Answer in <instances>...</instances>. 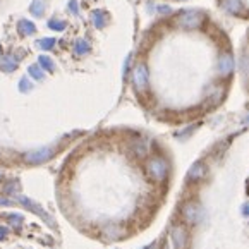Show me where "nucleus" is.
I'll return each instance as SVG.
<instances>
[{
  "label": "nucleus",
  "mask_w": 249,
  "mask_h": 249,
  "mask_svg": "<svg viewBox=\"0 0 249 249\" xmlns=\"http://www.w3.org/2000/svg\"><path fill=\"white\" fill-rule=\"evenodd\" d=\"M144 170H146V176L153 182H163L169 177V161L165 160L163 157L153 155L144 163Z\"/></svg>",
  "instance_id": "f257e3e1"
},
{
  "label": "nucleus",
  "mask_w": 249,
  "mask_h": 249,
  "mask_svg": "<svg viewBox=\"0 0 249 249\" xmlns=\"http://www.w3.org/2000/svg\"><path fill=\"white\" fill-rule=\"evenodd\" d=\"M180 218H182V224H186L187 227H195L203 220V206L199 205L195 199H187L180 205Z\"/></svg>",
  "instance_id": "f03ea898"
},
{
  "label": "nucleus",
  "mask_w": 249,
  "mask_h": 249,
  "mask_svg": "<svg viewBox=\"0 0 249 249\" xmlns=\"http://www.w3.org/2000/svg\"><path fill=\"white\" fill-rule=\"evenodd\" d=\"M170 242L174 249H187L189 248V231L187 225L182 222H177L170 229Z\"/></svg>",
  "instance_id": "7ed1b4c3"
},
{
  "label": "nucleus",
  "mask_w": 249,
  "mask_h": 249,
  "mask_svg": "<svg viewBox=\"0 0 249 249\" xmlns=\"http://www.w3.org/2000/svg\"><path fill=\"white\" fill-rule=\"evenodd\" d=\"M205 16L199 11H187V12H180L179 18H177V22H179L182 28H187V30H193V28H198L203 22Z\"/></svg>",
  "instance_id": "20e7f679"
},
{
  "label": "nucleus",
  "mask_w": 249,
  "mask_h": 249,
  "mask_svg": "<svg viewBox=\"0 0 249 249\" xmlns=\"http://www.w3.org/2000/svg\"><path fill=\"white\" fill-rule=\"evenodd\" d=\"M53 153L55 151L52 150V148H40V150L24 153L22 155V160L30 165H38V163H43V161L50 160V158L53 157Z\"/></svg>",
  "instance_id": "39448f33"
},
{
  "label": "nucleus",
  "mask_w": 249,
  "mask_h": 249,
  "mask_svg": "<svg viewBox=\"0 0 249 249\" xmlns=\"http://www.w3.org/2000/svg\"><path fill=\"white\" fill-rule=\"evenodd\" d=\"M132 85H134L136 91L143 93L148 88V69L144 64H138L132 69Z\"/></svg>",
  "instance_id": "423d86ee"
},
{
  "label": "nucleus",
  "mask_w": 249,
  "mask_h": 249,
  "mask_svg": "<svg viewBox=\"0 0 249 249\" xmlns=\"http://www.w3.org/2000/svg\"><path fill=\"white\" fill-rule=\"evenodd\" d=\"M218 72L224 77H229L234 72V59L231 53H224L218 60Z\"/></svg>",
  "instance_id": "0eeeda50"
},
{
  "label": "nucleus",
  "mask_w": 249,
  "mask_h": 249,
  "mask_svg": "<svg viewBox=\"0 0 249 249\" xmlns=\"http://www.w3.org/2000/svg\"><path fill=\"white\" fill-rule=\"evenodd\" d=\"M18 198H19V203H21V205L24 206V208L31 210V212H33V213H36V215H40L43 220H47V222H50V224H53V222H52V220H50V216H48L47 213L43 212V208H41L40 205H36V203H33L30 198H26V196H18Z\"/></svg>",
  "instance_id": "6e6552de"
},
{
  "label": "nucleus",
  "mask_w": 249,
  "mask_h": 249,
  "mask_svg": "<svg viewBox=\"0 0 249 249\" xmlns=\"http://www.w3.org/2000/svg\"><path fill=\"white\" fill-rule=\"evenodd\" d=\"M206 174V167L203 161H196V163L191 165L189 172H187V180L189 182H198V180H201L203 177H205Z\"/></svg>",
  "instance_id": "1a4fd4ad"
},
{
  "label": "nucleus",
  "mask_w": 249,
  "mask_h": 249,
  "mask_svg": "<svg viewBox=\"0 0 249 249\" xmlns=\"http://www.w3.org/2000/svg\"><path fill=\"white\" fill-rule=\"evenodd\" d=\"M18 67V59L14 55H0V71L11 72Z\"/></svg>",
  "instance_id": "9d476101"
},
{
  "label": "nucleus",
  "mask_w": 249,
  "mask_h": 249,
  "mask_svg": "<svg viewBox=\"0 0 249 249\" xmlns=\"http://www.w3.org/2000/svg\"><path fill=\"white\" fill-rule=\"evenodd\" d=\"M103 235H105L108 241H117V239H121L122 231L119 225H107V227L103 229Z\"/></svg>",
  "instance_id": "9b49d317"
},
{
  "label": "nucleus",
  "mask_w": 249,
  "mask_h": 249,
  "mask_svg": "<svg viewBox=\"0 0 249 249\" xmlns=\"http://www.w3.org/2000/svg\"><path fill=\"white\" fill-rule=\"evenodd\" d=\"M18 31H19V35H22V36H30V35L36 33V26L31 24L30 21H24L18 26Z\"/></svg>",
  "instance_id": "f8f14e48"
},
{
  "label": "nucleus",
  "mask_w": 249,
  "mask_h": 249,
  "mask_svg": "<svg viewBox=\"0 0 249 249\" xmlns=\"http://www.w3.org/2000/svg\"><path fill=\"white\" fill-rule=\"evenodd\" d=\"M132 151H134V155L136 157H140V158H143V157H146V153H148V144L144 143V141H136L134 144H132Z\"/></svg>",
  "instance_id": "ddd939ff"
},
{
  "label": "nucleus",
  "mask_w": 249,
  "mask_h": 249,
  "mask_svg": "<svg viewBox=\"0 0 249 249\" xmlns=\"http://www.w3.org/2000/svg\"><path fill=\"white\" fill-rule=\"evenodd\" d=\"M224 7L227 9L232 14H237V12L242 11V4L241 0H224Z\"/></svg>",
  "instance_id": "4468645a"
},
{
  "label": "nucleus",
  "mask_w": 249,
  "mask_h": 249,
  "mask_svg": "<svg viewBox=\"0 0 249 249\" xmlns=\"http://www.w3.org/2000/svg\"><path fill=\"white\" fill-rule=\"evenodd\" d=\"M91 19H93V24H95L96 28H102V26H105V22H107V16L103 14L102 11H95V12H93Z\"/></svg>",
  "instance_id": "2eb2a0df"
},
{
  "label": "nucleus",
  "mask_w": 249,
  "mask_h": 249,
  "mask_svg": "<svg viewBox=\"0 0 249 249\" xmlns=\"http://www.w3.org/2000/svg\"><path fill=\"white\" fill-rule=\"evenodd\" d=\"M28 72H30V76L33 77V79H38V81H41L45 77V71L41 69L40 66H30L28 67Z\"/></svg>",
  "instance_id": "dca6fc26"
},
{
  "label": "nucleus",
  "mask_w": 249,
  "mask_h": 249,
  "mask_svg": "<svg viewBox=\"0 0 249 249\" xmlns=\"http://www.w3.org/2000/svg\"><path fill=\"white\" fill-rule=\"evenodd\" d=\"M38 62H40V67L41 69H45V71H53V62H52V59L50 57H47V55H40L38 57Z\"/></svg>",
  "instance_id": "f3484780"
},
{
  "label": "nucleus",
  "mask_w": 249,
  "mask_h": 249,
  "mask_svg": "<svg viewBox=\"0 0 249 249\" xmlns=\"http://www.w3.org/2000/svg\"><path fill=\"white\" fill-rule=\"evenodd\" d=\"M7 222L12 225V227H21L22 224H24V218H22L21 215H18V213H11V215H7Z\"/></svg>",
  "instance_id": "a211bd4d"
},
{
  "label": "nucleus",
  "mask_w": 249,
  "mask_h": 249,
  "mask_svg": "<svg viewBox=\"0 0 249 249\" xmlns=\"http://www.w3.org/2000/svg\"><path fill=\"white\" fill-rule=\"evenodd\" d=\"M89 50H91V48H89V43L86 40H77L76 41V52L79 55H86Z\"/></svg>",
  "instance_id": "6ab92c4d"
},
{
  "label": "nucleus",
  "mask_w": 249,
  "mask_h": 249,
  "mask_svg": "<svg viewBox=\"0 0 249 249\" xmlns=\"http://www.w3.org/2000/svg\"><path fill=\"white\" fill-rule=\"evenodd\" d=\"M45 11V2L43 0H35L33 4H31V12H33L35 16H41Z\"/></svg>",
  "instance_id": "aec40b11"
},
{
  "label": "nucleus",
  "mask_w": 249,
  "mask_h": 249,
  "mask_svg": "<svg viewBox=\"0 0 249 249\" xmlns=\"http://www.w3.org/2000/svg\"><path fill=\"white\" fill-rule=\"evenodd\" d=\"M53 45H55V38H41V40L38 41V47H40L41 50H50Z\"/></svg>",
  "instance_id": "412c9836"
},
{
  "label": "nucleus",
  "mask_w": 249,
  "mask_h": 249,
  "mask_svg": "<svg viewBox=\"0 0 249 249\" xmlns=\"http://www.w3.org/2000/svg\"><path fill=\"white\" fill-rule=\"evenodd\" d=\"M48 26H50L52 30H55V31H62L64 28H66V22L60 21V19H50Z\"/></svg>",
  "instance_id": "4be33fe9"
},
{
  "label": "nucleus",
  "mask_w": 249,
  "mask_h": 249,
  "mask_svg": "<svg viewBox=\"0 0 249 249\" xmlns=\"http://www.w3.org/2000/svg\"><path fill=\"white\" fill-rule=\"evenodd\" d=\"M19 88H21V91H30L33 86H31V83L28 79H21V83H19Z\"/></svg>",
  "instance_id": "5701e85b"
},
{
  "label": "nucleus",
  "mask_w": 249,
  "mask_h": 249,
  "mask_svg": "<svg viewBox=\"0 0 249 249\" xmlns=\"http://www.w3.org/2000/svg\"><path fill=\"white\" fill-rule=\"evenodd\" d=\"M16 203L12 201L11 198H2V196H0V206H14Z\"/></svg>",
  "instance_id": "b1692460"
},
{
  "label": "nucleus",
  "mask_w": 249,
  "mask_h": 249,
  "mask_svg": "<svg viewBox=\"0 0 249 249\" xmlns=\"http://www.w3.org/2000/svg\"><path fill=\"white\" fill-rule=\"evenodd\" d=\"M9 235V231L5 227H0V241H5Z\"/></svg>",
  "instance_id": "393cba45"
},
{
  "label": "nucleus",
  "mask_w": 249,
  "mask_h": 249,
  "mask_svg": "<svg viewBox=\"0 0 249 249\" xmlns=\"http://www.w3.org/2000/svg\"><path fill=\"white\" fill-rule=\"evenodd\" d=\"M69 9H71V12H72V14H76V12H77V2H76V0H71Z\"/></svg>",
  "instance_id": "a878e982"
},
{
  "label": "nucleus",
  "mask_w": 249,
  "mask_h": 249,
  "mask_svg": "<svg viewBox=\"0 0 249 249\" xmlns=\"http://www.w3.org/2000/svg\"><path fill=\"white\" fill-rule=\"evenodd\" d=\"M241 212H242V215H244V216H249V203H244V205H242Z\"/></svg>",
  "instance_id": "bb28decb"
},
{
  "label": "nucleus",
  "mask_w": 249,
  "mask_h": 249,
  "mask_svg": "<svg viewBox=\"0 0 249 249\" xmlns=\"http://www.w3.org/2000/svg\"><path fill=\"white\" fill-rule=\"evenodd\" d=\"M143 249H157V242H153V244L146 246V248H143Z\"/></svg>",
  "instance_id": "cd10ccee"
},
{
  "label": "nucleus",
  "mask_w": 249,
  "mask_h": 249,
  "mask_svg": "<svg viewBox=\"0 0 249 249\" xmlns=\"http://www.w3.org/2000/svg\"><path fill=\"white\" fill-rule=\"evenodd\" d=\"M246 124H249V115H248V117H246Z\"/></svg>",
  "instance_id": "c85d7f7f"
},
{
  "label": "nucleus",
  "mask_w": 249,
  "mask_h": 249,
  "mask_svg": "<svg viewBox=\"0 0 249 249\" xmlns=\"http://www.w3.org/2000/svg\"><path fill=\"white\" fill-rule=\"evenodd\" d=\"M161 249H169V246H167V244H165V246H163V248H161Z\"/></svg>",
  "instance_id": "c756f323"
},
{
  "label": "nucleus",
  "mask_w": 249,
  "mask_h": 249,
  "mask_svg": "<svg viewBox=\"0 0 249 249\" xmlns=\"http://www.w3.org/2000/svg\"><path fill=\"white\" fill-rule=\"evenodd\" d=\"M248 195H249V180H248Z\"/></svg>",
  "instance_id": "7c9ffc66"
}]
</instances>
